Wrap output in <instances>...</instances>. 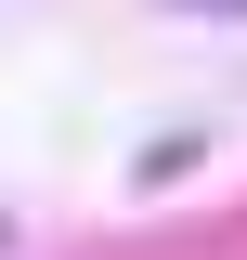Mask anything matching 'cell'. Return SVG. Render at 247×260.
I'll list each match as a JSON object with an SVG mask.
<instances>
[{
	"label": "cell",
	"mask_w": 247,
	"mask_h": 260,
	"mask_svg": "<svg viewBox=\"0 0 247 260\" xmlns=\"http://www.w3.org/2000/svg\"><path fill=\"white\" fill-rule=\"evenodd\" d=\"M182 13H247V0H182Z\"/></svg>",
	"instance_id": "obj_1"
}]
</instances>
